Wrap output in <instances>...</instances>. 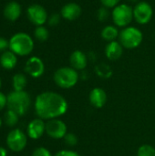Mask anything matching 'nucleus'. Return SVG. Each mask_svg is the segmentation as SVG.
I'll list each match as a JSON object with an SVG mask.
<instances>
[{"label":"nucleus","instance_id":"39448f33","mask_svg":"<svg viewBox=\"0 0 155 156\" xmlns=\"http://www.w3.org/2000/svg\"><path fill=\"white\" fill-rule=\"evenodd\" d=\"M54 81L61 89H70L79 80V73L71 67H62L58 69L53 76Z\"/></svg>","mask_w":155,"mask_h":156},{"label":"nucleus","instance_id":"b1692460","mask_svg":"<svg viewBox=\"0 0 155 156\" xmlns=\"http://www.w3.org/2000/svg\"><path fill=\"white\" fill-rule=\"evenodd\" d=\"M137 156H155V148L150 144H143L138 149Z\"/></svg>","mask_w":155,"mask_h":156},{"label":"nucleus","instance_id":"f257e3e1","mask_svg":"<svg viewBox=\"0 0 155 156\" xmlns=\"http://www.w3.org/2000/svg\"><path fill=\"white\" fill-rule=\"evenodd\" d=\"M36 114L42 120L57 119L68 111V102L65 98L53 91H45L38 94L34 103Z\"/></svg>","mask_w":155,"mask_h":156},{"label":"nucleus","instance_id":"393cba45","mask_svg":"<svg viewBox=\"0 0 155 156\" xmlns=\"http://www.w3.org/2000/svg\"><path fill=\"white\" fill-rule=\"evenodd\" d=\"M110 16H111V13L110 12V9L105 7V6H101L98 9L97 11V18L100 22H105L107 21Z\"/></svg>","mask_w":155,"mask_h":156},{"label":"nucleus","instance_id":"20e7f679","mask_svg":"<svg viewBox=\"0 0 155 156\" xmlns=\"http://www.w3.org/2000/svg\"><path fill=\"white\" fill-rule=\"evenodd\" d=\"M118 40L124 48L134 49L142 44L143 40V34L138 27L129 26L120 31Z\"/></svg>","mask_w":155,"mask_h":156},{"label":"nucleus","instance_id":"6e6552de","mask_svg":"<svg viewBox=\"0 0 155 156\" xmlns=\"http://www.w3.org/2000/svg\"><path fill=\"white\" fill-rule=\"evenodd\" d=\"M153 16V8L148 2L140 1L133 6V18L140 25L148 24Z\"/></svg>","mask_w":155,"mask_h":156},{"label":"nucleus","instance_id":"4468645a","mask_svg":"<svg viewBox=\"0 0 155 156\" xmlns=\"http://www.w3.org/2000/svg\"><path fill=\"white\" fill-rule=\"evenodd\" d=\"M123 49L124 48L122 47V45L120 43L119 40L108 42V44L105 47V55L108 59L111 61H115L122 58L123 54Z\"/></svg>","mask_w":155,"mask_h":156},{"label":"nucleus","instance_id":"423d86ee","mask_svg":"<svg viewBox=\"0 0 155 156\" xmlns=\"http://www.w3.org/2000/svg\"><path fill=\"white\" fill-rule=\"evenodd\" d=\"M111 19L117 27L124 28L129 27L133 18V7L128 4H120L111 11Z\"/></svg>","mask_w":155,"mask_h":156},{"label":"nucleus","instance_id":"f8f14e48","mask_svg":"<svg viewBox=\"0 0 155 156\" xmlns=\"http://www.w3.org/2000/svg\"><path fill=\"white\" fill-rule=\"evenodd\" d=\"M82 14L81 6L75 2H69L65 4L60 10L61 17L67 21H75Z\"/></svg>","mask_w":155,"mask_h":156},{"label":"nucleus","instance_id":"2eb2a0df","mask_svg":"<svg viewBox=\"0 0 155 156\" xmlns=\"http://www.w3.org/2000/svg\"><path fill=\"white\" fill-rule=\"evenodd\" d=\"M69 63L70 67L76 69L77 71L82 70L88 65V57L83 51L77 49L71 53L69 57Z\"/></svg>","mask_w":155,"mask_h":156},{"label":"nucleus","instance_id":"72a5a7b5","mask_svg":"<svg viewBox=\"0 0 155 156\" xmlns=\"http://www.w3.org/2000/svg\"><path fill=\"white\" fill-rule=\"evenodd\" d=\"M127 1H129V2H131V3H138L139 2V0H127Z\"/></svg>","mask_w":155,"mask_h":156},{"label":"nucleus","instance_id":"473e14b6","mask_svg":"<svg viewBox=\"0 0 155 156\" xmlns=\"http://www.w3.org/2000/svg\"><path fill=\"white\" fill-rule=\"evenodd\" d=\"M0 156H7V151L4 147L0 146Z\"/></svg>","mask_w":155,"mask_h":156},{"label":"nucleus","instance_id":"0eeeda50","mask_svg":"<svg viewBox=\"0 0 155 156\" xmlns=\"http://www.w3.org/2000/svg\"><path fill=\"white\" fill-rule=\"evenodd\" d=\"M27 144V137L24 132L19 129L11 130L6 136V145L14 153L22 152Z\"/></svg>","mask_w":155,"mask_h":156},{"label":"nucleus","instance_id":"1a4fd4ad","mask_svg":"<svg viewBox=\"0 0 155 156\" xmlns=\"http://www.w3.org/2000/svg\"><path fill=\"white\" fill-rule=\"evenodd\" d=\"M26 15L29 21L36 27L44 26L48 19V14L44 6L38 4L30 5L27 7Z\"/></svg>","mask_w":155,"mask_h":156},{"label":"nucleus","instance_id":"a211bd4d","mask_svg":"<svg viewBox=\"0 0 155 156\" xmlns=\"http://www.w3.org/2000/svg\"><path fill=\"white\" fill-rule=\"evenodd\" d=\"M17 63L16 55L11 50H6L3 52L0 56V65L3 69L10 70L13 69Z\"/></svg>","mask_w":155,"mask_h":156},{"label":"nucleus","instance_id":"f3484780","mask_svg":"<svg viewBox=\"0 0 155 156\" xmlns=\"http://www.w3.org/2000/svg\"><path fill=\"white\" fill-rule=\"evenodd\" d=\"M90 101L91 105L97 109L102 108L107 101V94L101 88H94L90 92Z\"/></svg>","mask_w":155,"mask_h":156},{"label":"nucleus","instance_id":"aec40b11","mask_svg":"<svg viewBox=\"0 0 155 156\" xmlns=\"http://www.w3.org/2000/svg\"><path fill=\"white\" fill-rule=\"evenodd\" d=\"M12 83H13L14 90H16V91L24 90L27 84V80H26V75L23 73L15 74L12 79Z\"/></svg>","mask_w":155,"mask_h":156},{"label":"nucleus","instance_id":"7c9ffc66","mask_svg":"<svg viewBox=\"0 0 155 156\" xmlns=\"http://www.w3.org/2000/svg\"><path fill=\"white\" fill-rule=\"evenodd\" d=\"M55 156H80L78 153L70 150H62L56 154Z\"/></svg>","mask_w":155,"mask_h":156},{"label":"nucleus","instance_id":"5701e85b","mask_svg":"<svg viewBox=\"0 0 155 156\" xmlns=\"http://www.w3.org/2000/svg\"><path fill=\"white\" fill-rule=\"evenodd\" d=\"M4 119H5V122L7 126L9 127H14L17 124L18 122V119H19V115L15 112L14 111H11V110H7L5 113V116H4Z\"/></svg>","mask_w":155,"mask_h":156},{"label":"nucleus","instance_id":"c9c22d12","mask_svg":"<svg viewBox=\"0 0 155 156\" xmlns=\"http://www.w3.org/2000/svg\"><path fill=\"white\" fill-rule=\"evenodd\" d=\"M1 87H2V80H1V79H0V89H1Z\"/></svg>","mask_w":155,"mask_h":156},{"label":"nucleus","instance_id":"a878e982","mask_svg":"<svg viewBox=\"0 0 155 156\" xmlns=\"http://www.w3.org/2000/svg\"><path fill=\"white\" fill-rule=\"evenodd\" d=\"M63 139L65 141V144L70 147L75 146L78 144V137L74 133H67Z\"/></svg>","mask_w":155,"mask_h":156},{"label":"nucleus","instance_id":"2f4dec72","mask_svg":"<svg viewBox=\"0 0 155 156\" xmlns=\"http://www.w3.org/2000/svg\"><path fill=\"white\" fill-rule=\"evenodd\" d=\"M7 103V97L0 91V112L6 106Z\"/></svg>","mask_w":155,"mask_h":156},{"label":"nucleus","instance_id":"c756f323","mask_svg":"<svg viewBox=\"0 0 155 156\" xmlns=\"http://www.w3.org/2000/svg\"><path fill=\"white\" fill-rule=\"evenodd\" d=\"M9 48V40L0 37V52H5Z\"/></svg>","mask_w":155,"mask_h":156},{"label":"nucleus","instance_id":"9d476101","mask_svg":"<svg viewBox=\"0 0 155 156\" xmlns=\"http://www.w3.org/2000/svg\"><path fill=\"white\" fill-rule=\"evenodd\" d=\"M46 133L52 139H62L68 133L67 125L58 118L48 120L46 122Z\"/></svg>","mask_w":155,"mask_h":156},{"label":"nucleus","instance_id":"9b49d317","mask_svg":"<svg viewBox=\"0 0 155 156\" xmlns=\"http://www.w3.org/2000/svg\"><path fill=\"white\" fill-rule=\"evenodd\" d=\"M25 71L32 78H39L45 72V65L43 60L38 57L29 58L25 65Z\"/></svg>","mask_w":155,"mask_h":156},{"label":"nucleus","instance_id":"412c9836","mask_svg":"<svg viewBox=\"0 0 155 156\" xmlns=\"http://www.w3.org/2000/svg\"><path fill=\"white\" fill-rule=\"evenodd\" d=\"M95 72L101 79H109L112 75L111 68L106 63H100L95 67Z\"/></svg>","mask_w":155,"mask_h":156},{"label":"nucleus","instance_id":"bb28decb","mask_svg":"<svg viewBox=\"0 0 155 156\" xmlns=\"http://www.w3.org/2000/svg\"><path fill=\"white\" fill-rule=\"evenodd\" d=\"M60 17H61V15L58 14V13H53L52 15H50L48 16V23L49 26L51 27H56L59 24L60 22Z\"/></svg>","mask_w":155,"mask_h":156},{"label":"nucleus","instance_id":"f704fd0d","mask_svg":"<svg viewBox=\"0 0 155 156\" xmlns=\"http://www.w3.org/2000/svg\"><path fill=\"white\" fill-rule=\"evenodd\" d=\"M2 125H3V120H2L1 117H0V128L2 127Z\"/></svg>","mask_w":155,"mask_h":156},{"label":"nucleus","instance_id":"dca6fc26","mask_svg":"<svg viewBox=\"0 0 155 156\" xmlns=\"http://www.w3.org/2000/svg\"><path fill=\"white\" fill-rule=\"evenodd\" d=\"M21 13H22V8H21V5L19 3L16 2V1H11V2H8L5 7H4V10H3V14H4V16L9 20V21H16L17 20L20 16H21Z\"/></svg>","mask_w":155,"mask_h":156},{"label":"nucleus","instance_id":"7ed1b4c3","mask_svg":"<svg viewBox=\"0 0 155 156\" xmlns=\"http://www.w3.org/2000/svg\"><path fill=\"white\" fill-rule=\"evenodd\" d=\"M6 107L8 110L14 111L19 116L26 114L31 104V98L25 90H13L7 96Z\"/></svg>","mask_w":155,"mask_h":156},{"label":"nucleus","instance_id":"6ab92c4d","mask_svg":"<svg viewBox=\"0 0 155 156\" xmlns=\"http://www.w3.org/2000/svg\"><path fill=\"white\" fill-rule=\"evenodd\" d=\"M119 35H120V31L115 25H107L102 28L100 32L101 38L107 42L117 40L119 38Z\"/></svg>","mask_w":155,"mask_h":156},{"label":"nucleus","instance_id":"f03ea898","mask_svg":"<svg viewBox=\"0 0 155 156\" xmlns=\"http://www.w3.org/2000/svg\"><path fill=\"white\" fill-rule=\"evenodd\" d=\"M34 47L33 38L25 32L16 33L9 39V50L14 52L16 56H28L32 53Z\"/></svg>","mask_w":155,"mask_h":156},{"label":"nucleus","instance_id":"cd10ccee","mask_svg":"<svg viewBox=\"0 0 155 156\" xmlns=\"http://www.w3.org/2000/svg\"><path fill=\"white\" fill-rule=\"evenodd\" d=\"M102 6H105L109 9H113L115 6L121 4L122 0H100Z\"/></svg>","mask_w":155,"mask_h":156},{"label":"nucleus","instance_id":"ddd939ff","mask_svg":"<svg viewBox=\"0 0 155 156\" xmlns=\"http://www.w3.org/2000/svg\"><path fill=\"white\" fill-rule=\"evenodd\" d=\"M45 133H46V123L40 118L32 120L27 125L26 128L27 136L33 140L39 139L40 137L43 136Z\"/></svg>","mask_w":155,"mask_h":156},{"label":"nucleus","instance_id":"4be33fe9","mask_svg":"<svg viewBox=\"0 0 155 156\" xmlns=\"http://www.w3.org/2000/svg\"><path fill=\"white\" fill-rule=\"evenodd\" d=\"M34 37L36 39H37L40 42H44L48 40L49 37V31L48 28L44 26H38L34 30Z\"/></svg>","mask_w":155,"mask_h":156},{"label":"nucleus","instance_id":"c85d7f7f","mask_svg":"<svg viewBox=\"0 0 155 156\" xmlns=\"http://www.w3.org/2000/svg\"><path fill=\"white\" fill-rule=\"evenodd\" d=\"M32 156H52V154L47 148L37 147L34 150Z\"/></svg>","mask_w":155,"mask_h":156}]
</instances>
